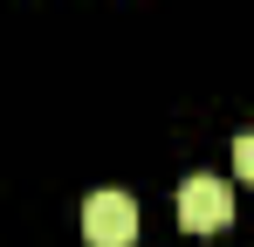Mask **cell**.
I'll return each mask as SVG.
<instances>
[{
  "label": "cell",
  "mask_w": 254,
  "mask_h": 247,
  "mask_svg": "<svg viewBox=\"0 0 254 247\" xmlns=\"http://www.w3.org/2000/svg\"><path fill=\"white\" fill-rule=\"evenodd\" d=\"M234 220V192L220 185V179H206V172H192L186 185H179V227L186 234H220Z\"/></svg>",
  "instance_id": "6da1fadb"
},
{
  "label": "cell",
  "mask_w": 254,
  "mask_h": 247,
  "mask_svg": "<svg viewBox=\"0 0 254 247\" xmlns=\"http://www.w3.org/2000/svg\"><path fill=\"white\" fill-rule=\"evenodd\" d=\"M83 241L89 247H130L137 241V206H130V192H89Z\"/></svg>",
  "instance_id": "7a4b0ae2"
},
{
  "label": "cell",
  "mask_w": 254,
  "mask_h": 247,
  "mask_svg": "<svg viewBox=\"0 0 254 247\" xmlns=\"http://www.w3.org/2000/svg\"><path fill=\"white\" fill-rule=\"evenodd\" d=\"M234 172H241V179L254 172V137H234Z\"/></svg>",
  "instance_id": "3957f363"
}]
</instances>
